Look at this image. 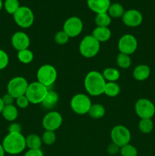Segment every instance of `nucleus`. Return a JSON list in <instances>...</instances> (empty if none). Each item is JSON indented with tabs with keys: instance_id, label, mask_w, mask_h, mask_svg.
Returning a JSON list of instances; mask_svg holds the SVG:
<instances>
[{
	"instance_id": "nucleus-1",
	"label": "nucleus",
	"mask_w": 155,
	"mask_h": 156,
	"mask_svg": "<svg viewBox=\"0 0 155 156\" xmlns=\"http://www.w3.org/2000/svg\"><path fill=\"white\" fill-rule=\"evenodd\" d=\"M106 82L101 73L91 71L86 75L84 80V86L88 94L91 96H100L104 94Z\"/></svg>"
},
{
	"instance_id": "nucleus-2",
	"label": "nucleus",
	"mask_w": 155,
	"mask_h": 156,
	"mask_svg": "<svg viewBox=\"0 0 155 156\" xmlns=\"http://www.w3.org/2000/svg\"><path fill=\"white\" fill-rule=\"evenodd\" d=\"M2 144L5 153L13 155L21 154L27 147L26 139L21 133H9Z\"/></svg>"
},
{
	"instance_id": "nucleus-3",
	"label": "nucleus",
	"mask_w": 155,
	"mask_h": 156,
	"mask_svg": "<svg viewBox=\"0 0 155 156\" xmlns=\"http://www.w3.org/2000/svg\"><path fill=\"white\" fill-rule=\"evenodd\" d=\"M48 91L49 88L47 87L36 81L29 83L25 95L28 99L30 104L39 105L42 104V102L43 101Z\"/></svg>"
},
{
	"instance_id": "nucleus-4",
	"label": "nucleus",
	"mask_w": 155,
	"mask_h": 156,
	"mask_svg": "<svg viewBox=\"0 0 155 156\" xmlns=\"http://www.w3.org/2000/svg\"><path fill=\"white\" fill-rule=\"evenodd\" d=\"M100 49V43L92 35H86L81 41L79 52L85 58H93L97 56Z\"/></svg>"
},
{
	"instance_id": "nucleus-5",
	"label": "nucleus",
	"mask_w": 155,
	"mask_h": 156,
	"mask_svg": "<svg viewBox=\"0 0 155 156\" xmlns=\"http://www.w3.org/2000/svg\"><path fill=\"white\" fill-rule=\"evenodd\" d=\"M57 76L56 69L50 64H44L41 66L36 72L37 82L48 88L56 82Z\"/></svg>"
},
{
	"instance_id": "nucleus-6",
	"label": "nucleus",
	"mask_w": 155,
	"mask_h": 156,
	"mask_svg": "<svg viewBox=\"0 0 155 156\" xmlns=\"http://www.w3.org/2000/svg\"><path fill=\"white\" fill-rule=\"evenodd\" d=\"M92 103L90 97L83 93L76 94L73 96L70 101V107L75 114L84 115L88 114Z\"/></svg>"
},
{
	"instance_id": "nucleus-7",
	"label": "nucleus",
	"mask_w": 155,
	"mask_h": 156,
	"mask_svg": "<svg viewBox=\"0 0 155 156\" xmlns=\"http://www.w3.org/2000/svg\"><path fill=\"white\" fill-rule=\"evenodd\" d=\"M15 22L21 28H29L34 22V14L27 6H20L13 15Z\"/></svg>"
},
{
	"instance_id": "nucleus-8",
	"label": "nucleus",
	"mask_w": 155,
	"mask_h": 156,
	"mask_svg": "<svg viewBox=\"0 0 155 156\" xmlns=\"http://www.w3.org/2000/svg\"><path fill=\"white\" fill-rule=\"evenodd\" d=\"M29 83L25 78L16 76L11 79L7 85V93L15 99L20 96L24 95L27 91Z\"/></svg>"
},
{
	"instance_id": "nucleus-9",
	"label": "nucleus",
	"mask_w": 155,
	"mask_h": 156,
	"mask_svg": "<svg viewBox=\"0 0 155 156\" xmlns=\"http://www.w3.org/2000/svg\"><path fill=\"white\" fill-rule=\"evenodd\" d=\"M131 137L130 130L123 125H116L111 129L110 138L112 143H115L120 148L129 144Z\"/></svg>"
},
{
	"instance_id": "nucleus-10",
	"label": "nucleus",
	"mask_w": 155,
	"mask_h": 156,
	"mask_svg": "<svg viewBox=\"0 0 155 156\" xmlns=\"http://www.w3.org/2000/svg\"><path fill=\"white\" fill-rule=\"evenodd\" d=\"M135 111L140 119H151L155 114V105L147 98H140L135 105Z\"/></svg>"
},
{
	"instance_id": "nucleus-11",
	"label": "nucleus",
	"mask_w": 155,
	"mask_h": 156,
	"mask_svg": "<svg viewBox=\"0 0 155 156\" xmlns=\"http://www.w3.org/2000/svg\"><path fill=\"white\" fill-rule=\"evenodd\" d=\"M83 27L82 20L77 16H72L65 20L62 30H64L70 38H74L81 34Z\"/></svg>"
},
{
	"instance_id": "nucleus-12",
	"label": "nucleus",
	"mask_w": 155,
	"mask_h": 156,
	"mask_svg": "<svg viewBox=\"0 0 155 156\" xmlns=\"http://www.w3.org/2000/svg\"><path fill=\"white\" fill-rule=\"evenodd\" d=\"M138 48V41L134 35L126 34L122 35L119 40L118 49L119 53L127 55H132Z\"/></svg>"
},
{
	"instance_id": "nucleus-13",
	"label": "nucleus",
	"mask_w": 155,
	"mask_h": 156,
	"mask_svg": "<svg viewBox=\"0 0 155 156\" xmlns=\"http://www.w3.org/2000/svg\"><path fill=\"white\" fill-rule=\"evenodd\" d=\"M62 121L63 119L60 113L56 111H51L45 114L43 118L42 125L45 130L55 132L60 128L62 124Z\"/></svg>"
},
{
	"instance_id": "nucleus-14",
	"label": "nucleus",
	"mask_w": 155,
	"mask_h": 156,
	"mask_svg": "<svg viewBox=\"0 0 155 156\" xmlns=\"http://www.w3.org/2000/svg\"><path fill=\"white\" fill-rule=\"evenodd\" d=\"M122 20L125 25L129 27H136L141 25L143 21V15L136 9H129L125 11Z\"/></svg>"
},
{
	"instance_id": "nucleus-15",
	"label": "nucleus",
	"mask_w": 155,
	"mask_h": 156,
	"mask_svg": "<svg viewBox=\"0 0 155 156\" xmlns=\"http://www.w3.org/2000/svg\"><path fill=\"white\" fill-rule=\"evenodd\" d=\"M11 43L15 50H21L28 49L30 44V40L28 35L24 31H17L12 35Z\"/></svg>"
},
{
	"instance_id": "nucleus-16",
	"label": "nucleus",
	"mask_w": 155,
	"mask_h": 156,
	"mask_svg": "<svg viewBox=\"0 0 155 156\" xmlns=\"http://www.w3.org/2000/svg\"><path fill=\"white\" fill-rule=\"evenodd\" d=\"M87 5L94 13L100 14L107 12L111 2L110 0H87Z\"/></svg>"
},
{
	"instance_id": "nucleus-17",
	"label": "nucleus",
	"mask_w": 155,
	"mask_h": 156,
	"mask_svg": "<svg viewBox=\"0 0 155 156\" xmlns=\"http://www.w3.org/2000/svg\"><path fill=\"white\" fill-rule=\"evenodd\" d=\"M132 75H133V77L135 80L142 82V81L146 80L149 78L150 75V69L148 66L141 64V65L137 66L134 69Z\"/></svg>"
},
{
	"instance_id": "nucleus-18",
	"label": "nucleus",
	"mask_w": 155,
	"mask_h": 156,
	"mask_svg": "<svg viewBox=\"0 0 155 156\" xmlns=\"http://www.w3.org/2000/svg\"><path fill=\"white\" fill-rule=\"evenodd\" d=\"M91 35L100 43H103L110 39L112 33L109 27H97L94 29Z\"/></svg>"
},
{
	"instance_id": "nucleus-19",
	"label": "nucleus",
	"mask_w": 155,
	"mask_h": 156,
	"mask_svg": "<svg viewBox=\"0 0 155 156\" xmlns=\"http://www.w3.org/2000/svg\"><path fill=\"white\" fill-rule=\"evenodd\" d=\"M59 100V94L56 91L49 89L48 93H47L46 96V98H44L43 101L42 102L41 105L46 109H53V108H54L56 106Z\"/></svg>"
},
{
	"instance_id": "nucleus-20",
	"label": "nucleus",
	"mask_w": 155,
	"mask_h": 156,
	"mask_svg": "<svg viewBox=\"0 0 155 156\" xmlns=\"http://www.w3.org/2000/svg\"><path fill=\"white\" fill-rule=\"evenodd\" d=\"M3 118L9 122H13L18 118V110L17 107L14 105H5L2 112Z\"/></svg>"
},
{
	"instance_id": "nucleus-21",
	"label": "nucleus",
	"mask_w": 155,
	"mask_h": 156,
	"mask_svg": "<svg viewBox=\"0 0 155 156\" xmlns=\"http://www.w3.org/2000/svg\"><path fill=\"white\" fill-rule=\"evenodd\" d=\"M26 146L29 149H40L43 142L41 137L35 133H31L25 137Z\"/></svg>"
},
{
	"instance_id": "nucleus-22",
	"label": "nucleus",
	"mask_w": 155,
	"mask_h": 156,
	"mask_svg": "<svg viewBox=\"0 0 155 156\" xmlns=\"http://www.w3.org/2000/svg\"><path fill=\"white\" fill-rule=\"evenodd\" d=\"M103 78L106 82H115L120 78V73L117 69L113 67L106 68L102 73Z\"/></svg>"
},
{
	"instance_id": "nucleus-23",
	"label": "nucleus",
	"mask_w": 155,
	"mask_h": 156,
	"mask_svg": "<svg viewBox=\"0 0 155 156\" xmlns=\"http://www.w3.org/2000/svg\"><path fill=\"white\" fill-rule=\"evenodd\" d=\"M106 114L105 108L100 104H94L91 105L88 114L93 119H100L104 117Z\"/></svg>"
},
{
	"instance_id": "nucleus-24",
	"label": "nucleus",
	"mask_w": 155,
	"mask_h": 156,
	"mask_svg": "<svg viewBox=\"0 0 155 156\" xmlns=\"http://www.w3.org/2000/svg\"><path fill=\"white\" fill-rule=\"evenodd\" d=\"M125 12V9L123 6L119 3H112L109 5V9L107 11L108 15L110 16V18H122Z\"/></svg>"
},
{
	"instance_id": "nucleus-25",
	"label": "nucleus",
	"mask_w": 155,
	"mask_h": 156,
	"mask_svg": "<svg viewBox=\"0 0 155 156\" xmlns=\"http://www.w3.org/2000/svg\"><path fill=\"white\" fill-rule=\"evenodd\" d=\"M121 88L119 85L116 82H106L104 89V94L108 97L114 98L119 95Z\"/></svg>"
},
{
	"instance_id": "nucleus-26",
	"label": "nucleus",
	"mask_w": 155,
	"mask_h": 156,
	"mask_svg": "<svg viewBox=\"0 0 155 156\" xmlns=\"http://www.w3.org/2000/svg\"><path fill=\"white\" fill-rule=\"evenodd\" d=\"M94 21L97 27H108L110 25L112 18L108 15L107 12H105V13L97 14Z\"/></svg>"
},
{
	"instance_id": "nucleus-27",
	"label": "nucleus",
	"mask_w": 155,
	"mask_h": 156,
	"mask_svg": "<svg viewBox=\"0 0 155 156\" xmlns=\"http://www.w3.org/2000/svg\"><path fill=\"white\" fill-rule=\"evenodd\" d=\"M17 56H18V60L23 64L30 63L33 60V58H34V55H33V52L29 50V48L18 51Z\"/></svg>"
},
{
	"instance_id": "nucleus-28",
	"label": "nucleus",
	"mask_w": 155,
	"mask_h": 156,
	"mask_svg": "<svg viewBox=\"0 0 155 156\" xmlns=\"http://www.w3.org/2000/svg\"><path fill=\"white\" fill-rule=\"evenodd\" d=\"M138 129L144 134L151 133L153 129V123L151 119H141L138 123Z\"/></svg>"
},
{
	"instance_id": "nucleus-29",
	"label": "nucleus",
	"mask_w": 155,
	"mask_h": 156,
	"mask_svg": "<svg viewBox=\"0 0 155 156\" xmlns=\"http://www.w3.org/2000/svg\"><path fill=\"white\" fill-rule=\"evenodd\" d=\"M116 63L121 69H129L132 64V59L129 55L119 53L117 55Z\"/></svg>"
},
{
	"instance_id": "nucleus-30",
	"label": "nucleus",
	"mask_w": 155,
	"mask_h": 156,
	"mask_svg": "<svg viewBox=\"0 0 155 156\" xmlns=\"http://www.w3.org/2000/svg\"><path fill=\"white\" fill-rule=\"evenodd\" d=\"M20 3L18 0H5L3 4L5 10L7 13L13 15L17 10L20 8Z\"/></svg>"
},
{
	"instance_id": "nucleus-31",
	"label": "nucleus",
	"mask_w": 155,
	"mask_h": 156,
	"mask_svg": "<svg viewBox=\"0 0 155 156\" xmlns=\"http://www.w3.org/2000/svg\"><path fill=\"white\" fill-rule=\"evenodd\" d=\"M120 155L122 156H138V149L131 144H127L120 148Z\"/></svg>"
},
{
	"instance_id": "nucleus-32",
	"label": "nucleus",
	"mask_w": 155,
	"mask_h": 156,
	"mask_svg": "<svg viewBox=\"0 0 155 156\" xmlns=\"http://www.w3.org/2000/svg\"><path fill=\"white\" fill-rule=\"evenodd\" d=\"M41 139H42L43 143L46 146H51L56 142V135L53 131L45 130V132L43 133Z\"/></svg>"
},
{
	"instance_id": "nucleus-33",
	"label": "nucleus",
	"mask_w": 155,
	"mask_h": 156,
	"mask_svg": "<svg viewBox=\"0 0 155 156\" xmlns=\"http://www.w3.org/2000/svg\"><path fill=\"white\" fill-rule=\"evenodd\" d=\"M69 37L64 30H59L55 34V42L59 45H65L69 41Z\"/></svg>"
},
{
	"instance_id": "nucleus-34",
	"label": "nucleus",
	"mask_w": 155,
	"mask_h": 156,
	"mask_svg": "<svg viewBox=\"0 0 155 156\" xmlns=\"http://www.w3.org/2000/svg\"><path fill=\"white\" fill-rule=\"evenodd\" d=\"M9 62V57L5 50L0 49V70H2L8 66Z\"/></svg>"
},
{
	"instance_id": "nucleus-35",
	"label": "nucleus",
	"mask_w": 155,
	"mask_h": 156,
	"mask_svg": "<svg viewBox=\"0 0 155 156\" xmlns=\"http://www.w3.org/2000/svg\"><path fill=\"white\" fill-rule=\"evenodd\" d=\"M15 102H16L17 107L21 108V109H25V108H27L28 107L29 104H30V102H29L28 99L26 97L25 94L15 99Z\"/></svg>"
},
{
	"instance_id": "nucleus-36",
	"label": "nucleus",
	"mask_w": 155,
	"mask_h": 156,
	"mask_svg": "<svg viewBox=\"0 0 155 156\" xmlns=\"http://www.w3.org/2000/svg\"><path fill=\"white\" fill-rule=\"evenodd\" d=\"M107 152L111 155H115L116 154L119 153V151H120V147L118 146L117 145H115V143H111L109 146H107Z\"/></svg>"
},
{
	"instance_id": "nucleus-37",
	"label": "nucleus",
	"mask_w": 155,
	"mask_h": 156,
	"mask_svg": "<svg viewBox=\"0 0 155 156\" xmlns=\"http://www.w3.org/2000/svg\"><path fill=\"white\" fill-rule=\"evenodd\" d=\"M8 130H9V133H21L22 126L20 123L13 122L9 126Z\"/></svg>"
},
{
	"instance_id": "nucleus-38",
	"label": "nucleus",
	"mask_w": 155,
	"mask_h": 156,
	"mask_svg": "<svg viewBox=\"0 0 155 156\" xmlns=\"http://www.w3.org/2000/svg\"><path fill=\"white\" fill-rule=\"evenodd\" d=\"M2 99L3 101V103H4L5 106V105H13L14 104V101H15V98L12 97L11 94H9V93H7V94H4V95L2 97Z\"/></svg>"
},
{
	"instance_id": "nucleus-39",
	"label": "nucleus",
	"mask_w": 155,
	"mask_h": 156,
	"mask_svg": "<svg viewBox=\"0 0 155 156\" xmlns=\"http://www.w3.org/2000/svg\"><path fill=\"white\" fill-rule=\"evenodd\" d=\"M24 156H44L41 149H28Z\"/></svg>"
},
{
	"instance_id": "nucleus-40",
	"label": "nucleus",
	"mask_w": 155,
	"mask_h": 156,
	"mask_svg": "<svg viewBox=\"0 0 155 156\" xmlns=\"http://www.w3.org/2000/svg\"><path fill=\"white\" fill-rule=\"evenodd\" d=\"M4 108H5V105L4 103H3V101L2 99V97H0V114H2Z\"/></svg>"
},
{
	"instance_id": "nucleus-41",
	"label": "nucleus",
	"mask_w": 155,
	"mask_h": 156,
	"mask_svg": "<svg viewBox=\"0 0 155 156\" xmlns=\"http://www.w3.org/2000/svg\"><path fill=\"white\" fill-rule=\"evenodd\" d=\"M5 152L4 150V148H3L2 144L0 143V156H5Z\"/></svg>"
},
{
	"instance_id": "nucleus-42",
	"label": "nucleus",
	"mask_w": 155,
	"mask_h": 156,
	"mask_svg": "<svg viewBox=\"0 0 155 156\" xmlns=\"http://www.w3.org/2000/svg\"><path fill=\"white\" fill-rule=\"evenodd\" d=\"M3 4H4V2H2V0H0V12H1V10L2 9Z\"/></svg>"
}]
</instances>
